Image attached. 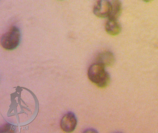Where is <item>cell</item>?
<instances>
[{
  "mask_svg": "<svg viewBox=\"0 0 158 133\" xmlns=\"http://www.w3.org/2000/svg\"><path fill=\"white\" fill-rule=\"evenodd\" d=\"M88 76L91 82L101 88L106 87L111 81V77L105 70V66L97 62L89 67Z\"/></svg>",
  "mask_w": 158,
  "mask_h": 133,
  "instance_id": "1",
  "label": "cell"
},
{
  "mask_svg": "<svg viewBox=\"0 0 158 133\" xmlns=\"http://www.w3.org/2000/svg\"><path fill=\"white\" fill-rule=\"evenodd\" d=\"M20 38L21 33L19 29L14 26L2 36L1 44L5 50H13L19 45Z\"/></svg>",
  "mask_w": 158,
  "mask_h": 133,
  "instance_id": "2",
  "label": "cell"
},
{
  "mask_svg": "<svg viewBox=\"0 0 158 133\" xmlns=\"http://www.w3.org/2000/svg\"><path fill=\"white\" fill-rule=\"evenodd\" d=\"M111 10L112 3L109 0H98L94 6L93 12L98 18H109Z\"/></svg>",
  "mask_w": 158,
  "mask_h": 133,
  "instance_id": "3",
  "label": "cell"
},
{
  "mask_svg": "<svg viewBox=\"0 0 158 133\" xmlns=\"http://www.w3.org/2000/svg\"><path fill=\"white\" fill-rule=\"evenodd\" d=\"M61 129L66 133H71L74 131L77 125V119L75 115L69 112L64 115L60 121Z\"/></svg>",
  "mask_w": 158,
  "mask_h": 133,
  "instance_id": "4",
  "label": "cell"
},
{
  "mask_svg": "<svg viewBox=\"0 0 158 133\" xmlns=\"http://www.w3.org/2000/svg\"><path fill=\"white\" fill-rule=\"evenodd\" d=\"M105 27L107 33L112 36L118 35L122 30L121 25L118 20L109 19L106 22Z\"/></svg>",
  "mask_w": 158,
  "mask_h": 133,
  "instance_id": "5",
  "label": "cell"
},
{
  "mask_svg": "<svg viewBox=\"0 0 158 133\" xmlns=\"http://www.w3.org/2000/svg\"><path fill=\"white\" fill-rule=\"evenodd\" d=\"M96 62L100 63L104 66H110L114 63L115 57L111 52L105 51L98 54Z\"/></svg>",
  "mask_w": 158,
  "mask_h": 133,
  "instance_id": "6",
  "label": "cell"
},
{
  "mask_svg": "<svg viewBox=\"0 0 158 133\" xmlns=\"http://www.w3.org/2000/svg\"><path fill=\"white\" fill-rule=\"evenodd\" d=\"M111 3L112 10L108 18L110 19L118 20L122 12V4L119 0H113Z\"/></svg>",
  "mask_w": 158,
  "mask_h": 133,
  "instance_id": "7",
  "label": "cell"
},
{
  "mask_svg": "<svg viewBox=\"0 0 158 133\" xmlns=\"http://www.w3.org/2000/svg\"><path fill=\"white\" fill-rule=\"evenodd\" d=\"M143 1L145 2H151V1H152L153 0H143Z\"/></svg>",
  "mask_w": 158,
  "mask_h": 133,
  "instance_id": "8",
  "label": "cell"
},
{
  "mask_svg": "<svg viewBox=\"0 0 158 133\" xmlns=\"http://www.w3.org/2000/svg\"><path fill=\"white\" fill-rule=\"evenodd\" d=\"M60 1H63V0H60Z\"/></svg>",
  "mask_w": 158,
  "mask_h": 133,
  "instance_id": "9",
  "label": "cell"
}]
</instances>
